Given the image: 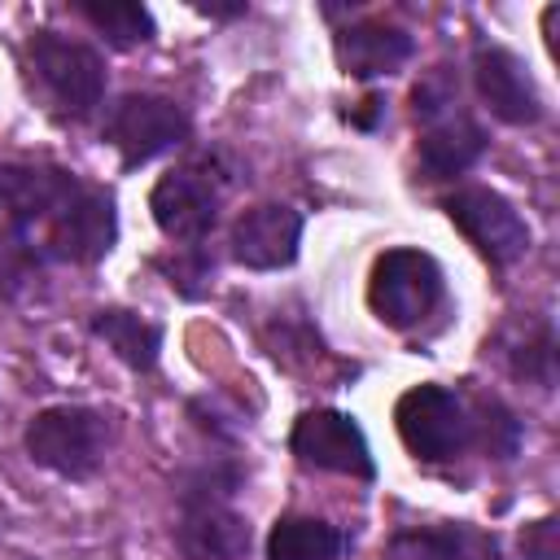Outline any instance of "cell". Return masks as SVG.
<instances>
[{
  "label": "cell",
  "mask_w": 560,
  "mask_h": 560,
  "mask_svg": "<svg viewBox=\"0 0 560 560\" xmlns=\"http://www.w3.org/2000/svg\"><path fill=\"white\" fill-rule=\"evenodd\" d=\"M83 179L66 166L0 162V276L22 280L44 267V236Z\"/></svg>",
  "instance_id": "cell-1"
},
{
  "label": "cell",
  "mask_w": 560,
  "mask_h": 560,
  "mask_svg": "<svg viewBox=\"0 0 560 560\" xmlns=\"http://www.w3.org/2000/svg\"><path fill=\"white\" fill-rule=\"evenodd\" d=\"M114 438V420L96 407H79V402H61V407H44L31 416L26 424V455L66 477V481H88L109 451Z\"/></svg>",
  "instance_id": "cell-2"
},
{
  "label": "cell",
  "mask_w": 560,
  "mask_h": 560,
  "mask_svg": "<svg viewBox=\"0 0 560 560\" xmlns=\"http://www.w3.org/2000/svg\"><path fill=\"white\" fill-rule=\"evenodd\" d=\"M442 293H446V276H442L438 258L424 254V249H385L372 262L368 306L381 324H389L398 332L429 319L438 311Z\"/></svg>",
  "instance_id": "cell-3"
},
{
  "label": "cell",
  "mask_w": 560,
  "mask_h": 560,
  "mask_svg": "<svg viewBox=\"0 0 560 560\" xmlns=\"http://www.w3.org/2000/svg\"><path fill=\"white\" fill-rule=\"evenodd\" d=\"M394 429L402 438V446L416 459H455L468 442H472V420L464 411V398L446 385H411L398 402H394Z\"/></svg>",
  "instance_id": "cell-4"
},
{
  "label": "cell",
  "mask_w": 560,
  "mask_h": 560,
  "mask_svg": "<svg viewBox=\"0 0 560 560\" xmlns=\"http://www.w3.org/2000/svg\"><path fill=\"white\" fill-rule=\"evenodd\" d=\"M442 210L468 236V245H477V254L490 267H512L529 254V223L503 192L468 184V188H455L442 201Z\"/></svg>",
  "instance_id": "cell-5"
},
{
  "label": "cell",
  "mask_w": 560,
  "mask_h": 560,
  "mask_svg": "<svg viewBox=\"0 0 560 560\" xmlns=\"http://www.w3.org/2000/svg\"><path fill=\"white\" fill-rule=\"evenodd\" d=\"M188 131H192L188 114L171 96H158V92H127V96H118V105L105 118V140L118 149L127 171L184 144Z\"/></svg>",
  "instance_id": "cell-6"
},
{
  "label": "cell",
  "mask_w": 560,
  "mask_h": 560,
  "mask_svg": "<svg viewBox=\"0 0 560 560\" xmlns=\"http://www.w3.org/2000/svg\"><path fill=\"white\" fill-rule=\"evenodd\" d=\"M232 494L214 490V481H192L179 490V525H175V547L184 560H241L249 551V521L228 508Z\"/></svg>",
  "instance_id": "cell-7"
},
{
  "label": "cell",
  "mask_w": 560,
  "mask_h": 560,
  "mask_svg": "<svg viewBox=\"0 0 560 560\" xmlns=\"http://www.w3.org/2000/svg\"><path fill=\"white\" fill-rule=\"evenodd\" d=\"M31 61H35L44 88L52 92V101L70 118H83V114H92L101 105V96H105V61H101L96 48H88L79 39H66L57 31H35Z\"/></svg>",
  "instance_id": "cell-8"
},
{
  "label": "cell",
  "mask_w": 560,
  "mask_h": 560,
  "mask_svg": "<svg viewBox=\"0 0 560 560\" xmlns=\"http://www.w3.org/2000/svg\"><path fill=\"white\" fill-rule=\"evenodd\" d=\"M114 241H118L114 192L83 184L70 197V206L52 219V228L44 236V262H79V267H92V262H101L114 249Z\"/></svg>",
  "instance_id": "cell-9"
},
{
  "label": "cell",
  "mask_w": 560,
  "mask_h": 560,
  "mask_svg": "<svg viewBox=\"0 0 560 560\" xmlns=\"http://www.w3.org/2000/svg\"><path fill=\"white\" fill-rule=\"evenodd\" d=\"M289 451L306 468H324V472H341V477H359V481L376 477L372 446H368L363 429L346 411H328L324 407V411L298 416V424L289 433Z\"/></svg>",
  "instance_id": "cell-10"
},
{
  "label": "cell",
  "mask_w": 560,
  "mask_h": 560,
  "mask_svg": "<svg viewBox=\"0 0 560 560\" xmlns=\"http://www.w3.org/2000/svg\"><path fill=\"white\" fill-rule=\"evenodd\" d=\"M472 83L477 96L486 101V109L508 122V127H529L542 118V92L529 74V66L503 48V44H481L472 52Z\"/></svg>",
  "instance_id": "cell-11"
},
{
  "label": "cell",
  "mask_w": 560,
  "mask_h": 560,
  "mask_svg": "<svg viewBox=\"0 0 560 560\" xmlns=\"http://www.w3.org/2000/svg\"><path fill=\"white\" fill-rule=\"evenodd\" d=\"M149 210H153V223H158L171 241L197 245V241L214 228V219H219V192H214V184H210L201 171L184 166V171H166V175L153 184Z\"/></svg>",
  "instance_id": "cell-12"
},
{
  "label": "cell",
  "mask_w": 560,
  "mask_h": 560,
  "mask_svg": "<svg viewBox=\"0 0 560 560\" xmlns=\"http://www.w3.org/2000/svg\"><path fill=\"white\" fill-rule=\"evenodd\" d=\"M302 214L280 201H262L232 223V258L249 271H280L298 258Z\"/></svg>",
  "instance_id": "cell-13"
},
{
  "label": "cell",
  "mask_w": 560,
  "mask_h": 560,
  "mask_svg": "<svg viewBox=\"0 0 560 560\" xmlns=\"http://www.w3.org/2000/svg\"><path fill=\"white\" fill-rule=\"evenodd\" d=\"M486 144H490V136H486V127L477 118H468L459 109H446V114L424 122L420 166L429 171V179H455L486 153Z\"/></svg>",
  "instance_id": "cell-14"
},
{
  "label": "cell",
  "mask_w": 560,
  "mask_h": 560,
  "mask_svg": "<svg viewBox=\"0 0 560 560\" xmlns=\"http://www.w3.org/2000/svg\"><path fill=\"white\" fill-rule=\"evenodd\" d=\"M389 560H499L494 534L468 525V521H442V525H416L389 538Z\"/></svg>",
  "instance_id": "cell-15"
},
{
  "label": "cell",
  "mask_w": 560,
  "mask_h": 560,
  "mask_svg": "<svg viewBox=\"0 0 560 560\" xmlns=\"http://www.w3.org/2000/svg\"><path fill=\"white\" fill-rule=\"evenodd\" d=\"M411 48H416L411 35L402 26H385V22H354L337 35V61L354 79L394 74L411 57Z\"/></svg>",
  "instance_id": "cell-16"
},
{
  "label": "cell",
  "mask_w": 560,
  "mask_h": 560,
  "mask_svg": "<svg viewBox=\"0 0 560 560\" xmlns=\"http://www.w3.org/2000/svg\"><path fill=\"white\" fill-rule=\"evenodd\" d=\"M92 332L136 372H149L162 354V324L144 319L140 311H127V306H105L92 315Z\"/></svg>",
  "instance_id": "cell-17"
},
{
  "label": "cell",
  "mask_w": 560,
  "mask_h": 560,
  "mask_svg": "<svg viewBox=\"0 0 560 560\" xmlns=\"http://www.w3.org/2000/svg\"><path fill=\"white\" fill-rule=\"evenodd\" d=\"M346 534L319 516H280L267 534V560H337Z\"/></svg>",
  "instance_id": "cell-18"
},
{
  "label": "cell",
  "mask_w": 560,
  "mask_h": 560,
  "mask_svg": "<svg viewBox=\"0 0 560 560\" xmlns=\"http://www.w3.org/2000/svg\"><path fill=\"white\" fill-rule=\"evenodd\" d=\"M74 13L92 22L114 48H136L153 39V13L136 0H74Z\"/></svg>",
  "instance_id": "cell-19"
},
{
  "label": "cell",
  "mask_w": 560,
  "mask_h": 560,
  "mask_svg": "<svg viewBox=\"0 0 560 560\" xmlns=\"http://www.w3.org/2000/svg\"><path fill=\"white\" fill-rule=\"evenodd\" d=\"M472 438H477L494 459H512L516 446H521V420H516L499 398H486V402L477 407Z\"/></svg>",
  "instance_id": "cell-20"
},
{
  "label": "cell",
  "mask_w": 560,
  "mask_h": 560,
  "mask_svg": "<svg viewBox=\"0 0 560 560\" xmlns=\"http://www.w3.org/2000/svg\"><path fill=\"white\" fill-rule=\"evenodd\" d=\"M512 372L525 376V381H538L542 389H551V381H556V337H551V324H538V337L525 341L521 350H512Z\"/></svg>",
  "instance_id": "cell-21"
},
{
  "label": "cell",
  "mask_w": 560,
  "mask_h": 560,
  "mask_svg": "<svg viewBox=\"0 0 560 560\" xmlns=\"http://www.w3.org/2000/svg\"><path fill=\"white\" fill-rule=\"evenodd\" d=\"M521 556L525 560H560V521L556 516H538L534 525H525Z\"/></svg>",
  "instance_id": "cell-22"
},
{
  "label": "cell",
  "mask_w": 560,
  "mask_h": 560,
  "mask_svg": "<svg viewBox=\"0 0 560 560\" xmlns=\"http://www.w3.org/2000/svg\"><path fill=\"white\" fill-rule=\"evenodd\" d=\"M249 4L245 0H236V4H197V13H206V18H241Z\"/></svg>",
  "instance_id": "cell-23"
}]
</instances>
